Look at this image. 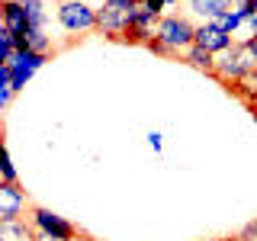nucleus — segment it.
I'll list each match as a JSON object with an SVG mask.
<instances>
[{
  "mask_svg": "<svg viewBox=\"0 0 257 241\" xmlns=\"http://www.w3.org/2000/svg\"><path fill=\"white\" fill-rule=\"evenodd\" d=\"M193 36H196V23L190 16H180V13H164L158 23V32L151 39L148 52L155 55H164V58H183V55L193 48Z\"/></svg>",
  "mask_w": 257,
  "mask_h": 241,
  "instance_id": "obj_1",
  "label": "nucleus"
},
{
  "mask_svg": "<svg viewBox=\"0 0 257 241\" xmlns=\"http://www.w3.org/2000/svg\"><path fill=\"white\" fill-rule=\"evenodd\" d=\"M212 77L225 84L231 90V87L238 84H247V80L257 77V52L251 45H231L225 48L222 55H215V71Z\"/></svg>",
  "mask_w": 257,
  "mask_h": 241,
  "instance_id": "obj_2",
  "label": "nucleus"
},
{
  "mask_svg": "<svg viewBox=\"0 0 257 241\" xmlns=\"http://www.w3.org/2000/svg\"><path fill=\"white\" fill-rule=\"evenodd\" d=\"M55 20L71 36H87V32H96V7L84 4V0H58Z\"/></svg>",
  "mask_w": 257,
  "mask_h": 241,
  "instance_id": "obj_3",
  "label": "nucleus"
},
{
  "mask_svg": "<svg viewBox=\"0 0 257 241\" xmlns=\"http://www.w3.org/2000/svg\"><path fill=\"white\" fill-rule=\"evenodd\" d=\"M26 219L32 222V228L39 231V235H52V238H74L77 235V225L74 222H68L64 215H58V212H52V209H45V206H39V203H32L29 206V215Z\"/></svg>",
  "mask_w": 257,
  "mask_h": 241,
  "instance_id": "obj_4",
  "label": "nucleus"
},
{
  "mask_svg": "<svg viewBox=\"0 0 257 241\" xmlns=\"http://www.w3.org/2000/svg\"><path fill=\"white\" fill-rule=\"evenodd\" d=\"M96 32L112 39V42H125V36H128V7L100 4L96 7Z\"/></svg>",
  "mask_w": 257,
  "mask_h": 241,
  "instance_id": "obj_5",
  "label": "nucleus"
},
{
  "mask_svg": "<svg viewBox=\"0 0 257 241\" xmlns=\"http://www.w3.org/2000/svg\"><path fill=\"white\" fill-rule=\"evenodd\" d=\"M48 61V55H36V52H16L10 61H7V71H10V84L13 90L20 93L23 87L32 80V74H36L39 68Z\"/></svg>",
  "mask_w": 257,
  "mask_h": 241,
  "instance_id": "obj_6",
  "label": "nucleus"
},
{
  "mask_svg": "<svg viewBox=\"0 0 257 241\" xmlns=\"http://www.w3.org/2000/svg\"><path fill=\"white\" fill-rule=\"evenodd\" d=\"M29 196L20 183H7L0 180V219H23L29 209Z\"/></svg>",
  "mask_w": 257,
  "mask_h": 241,
  "instance_id": "obj_7",
  "label": "nucleus"
},
{
  "mask_svg": "<svg viewBox=\"0 0 257 241\" xmlns=\"http://www.w3.org/2000/svg\"><path fill=\"white\" fill-rule=\"evenodd\" d=\"M193 45L203 48V52H209V55H222L225 48H231L235 42H231L228 32H222L219 26H212V23H196V36H193Z\"/></svg>",
  "mask_w": 257,
  "mask_h": 241,
  "instance_id": "obj_8",
  "label": "nucleus"
},
{
  "mask_svg": "<svg viewBox=\"0 0 257 241\" xmlns=\"http://www.w3.org/2000/svg\"><path fill=\"white\" fill-rule=\"evenodd\" d=\"M4 29H10L16 39L20 36H26V29H29V16H26V7L20 4V0H7L4 4V23H0Z\"/></svg>",
  "mask_w": 257,
  "mask_h": 241,
  "instance_id": "obj_9",
  "label": "nucleus"
},
{
  "mask_svg": "<svg viewBox=\"0 0 257 241\" xmlns=\"http://www.w3.org/2000/svg\"><path fill=\"white\" fill-rule=\"evenodd\" d=\"M0 241H36V228L26 215L23 219H0Z\"/></svg>",
  "mask_w": 257,
  "mask_h": 241,
  "instance_id": "obj_10",
  "label": "nucleus"
},
{
  "mask_svg": "<svg viewBox=\"0 0 257 241\" xmlns=\"http://www.w3.org/2000/svg\"><path fill=\"white\" fill-rule=\"evenodd\" d=\"M187 4H190V13L193 16H199L203 23H209V20H215L219 13L235 10L238 0H187Z\"/></svg>",
  "mask_w": 257,
  "mask_h": 241,
  "instance_id": "obj_11",
  "label": "nucleus"
},
{
  "mask_svg": "<svg viewBox=\"0 0 257 241\" xmlns=\"http://www.w3.org/2000/svg\"><path fill=\"white\" fill-rule=\"evenodd\" d=\"M180 61L190 64V68H196V71H203L209 77H212V71H215V55H209V52H203V48H196V45H193Z\"/></svg>",
  "mask_w": 257,
  "mask_h": 241,
  "instance_id": "obj_12",
  "label": "nucleus"
},
{
  "mask_svg": "<svg viewBox=\"0 0 257 241\" xmlns=\"http://www.w3.org/2000/svg\"><path fill=\"white\" fill-rule=\"evenodd\" d=\"M26 7L29 16V29H48V13H45V0H20Z\"/></svg>",
  "mask_w": 257,
  "mask_h": 241,
  "instance_id": "obj_13",
  "label": "nucleus"
},
{
  "mask_svg": "<svg viewBox=\"0 0 257 241\" xmlns=\"http://www.w3.org/2000/svg\"><path fill=\"white\" fill-rule=\"evenodd\" d=\"M13 96H16V90L10 84V71H7V64H0V112L13 103Z\"/></svg>",
  "mask_w": 257,
  "mask_h": 241,
  "instance_id": "obj_14",
  "label": "nucleus"
},
{
  "mask_svg": "<svg viewBox=\"0 0 257 241\" xmlns=\"http://www.w3.org/2000/svg\"><path fill=\"white\" fill-rule=\"evenodd\" d=\"M241 20H244V16H241L238 10H228V13H219L215 20H209V23H212V26H219L222 32H228V36H231V32L241 26Z\"/></svg>",
  "mask_w": 257,
  "mask_h": 241,
  "instance_id": "obj_15",
  "label": "nucleus"
},
{
  "mask_svg": "<svg viewBox=\"0 0 257 241\" xmlns=\"http://www.w3.org/2000/svg\"><path fill=\"white\" fill-rule=\"evenodd\" d=\"M0 180L20 183V174H16V167H13V161H10V151H7V145H0Z\"/></svg>",
  "mask_w": 257,
  "mask_h": 241,
  "instance_id": "obj_16",
  "label": "nucleus"
},
{
  "mask_svg": "<svg viewBox=\"0 0 257 241\" xmlns=\"http://www.w3.org/2000/svg\"><path fill=\"white\" fill-rule=\"evenodd\" d=\"M16 55V36L10 29H4L0 26V64H7Z\"/></svg>",
  "mask_w": 257,
  "mask_h": 241,
  "instance_id": "obj_17",
  "label": "nucleus"
},
{
  "mask_svg": "<svg viewBox=\"0 0 257 241\" xmlns=\"http://www.w3.org/2000/svg\"><path fill=\"white\" fill-rule=\"evenodd\" d=\"M231 241H257V219L247 222V225H244V228H241V231H238V235L231 238Z\"/></svg>",
  "mask_w": 257,
  "mask_h": 241,
  "instance_id": "obj_18",
  "label": "nucleus"
},
{
  "mask_svg": "<svg viewBox=\"0 0 257 241\" xmlns=\"http://www.w3.org/2000/svg\"><path fill=\"white\" fill-rule=\"evenodd\" d=\"M235 10H238L241 16H251V13H257V0H238Z\"/></svg>",
  "mask_w": 257,
  "mask_h": 241,
  "instance_id": "obj_19",
  "label": "nucleus"
},
{
  "mask_svg": "<svg viewBox=\"0 0 257 241\" xmlns=\"http://www.w3.org/2000/svg\"><path fill=\"white\" fill-rule=\"evenodd\" d=\"M148 145H151V148H155V155H158V151L164 148V135H161L158 129H155V132H148Z\"/></svg>",
  "mask_w": 257,
  "mask_h": 241,
  "instance_id": "obj_20",
  "label": "nucleus"
},
{
  "mask_svg": "<svg viewBox=\"0 0 257 241\" xmlns=\"http://www.w3.org/2000/svg\"><path fill=\"white\" fill-rule=\"evenodd\" d=\"M244 100H247V103H251V112H254V119H257V90H254V93H247V96H244Z\"/></svg>",
  "mask_w": 257,
  "mask_h": 241,
  "instance_id": "obj_21",
  "label": "nucleus"
},
{
  "mask_svg": "<svg viewBox=\"0 0 257 241\" xmlns=\"http://www.w3.org/2000/svg\"><path fill=\"white\" fill-rule=\"evenodd\" d=\"M103 4H112V7H132L135 0H103Z\"/></svg>",
  "mask_w": 257,
  "mask_h": 241,
  "instance_id": "obj_22",
  "label": "nucleus"
},
{
  "mask_svg": "<svg viewBox=\"0 0 257 241\" xmlns=\"http://www.w3.org/2000/svg\"><path fill=\"white\" fill-rule=\"evenodd\" d=\"M36 241H64V238H52V235H39L36 231Z\"/></svg>",
  "mask_w": 257,
  "mask_h": 241,
  "instance_id": "obj_23",
  "label": "nucleus"
},
{
  "mask_svg": "<svg viewBox=\"0 0 257 241\" xmlns=\"http://www.w3.org/2000/svg\"><path fill=\"white\" fill-rule=\"evenodd\" d=\"M4 4H7V0H0V23H4Z\"/></svg>",
  "mask_w": 257,
  "mask_h": 241,
  "instance_id": "obj_24",
  "label": "nucleus"
},
{
  "mask_svg": "<svg viewBox=\"0 0 257 241\" xmlns=\"http://www.w3.org/2000/svg\"><path fill=\"white\" fill-rule=\"evenodd\" d=\"M84 4H90V7H93V4H96V7H100V4H103V0H84Z\"/></svg>",
  "mask_w": 257,
  "mask_h": 241,
  "instance_id": "obj_25",
  "label": "nucleus"
},
{
  "mask_svg": "<svg viewBox=\"0 0 257 241\" xmlns=\"http://www.w3.org/2000/svg\"><path fill=\"white\" fill-rule=\"evenodd\" d=\"M0 145H4V123H0Z\"/></svg>",
  "mask_w": 257,
  "mask_h": 241,
  "instance_id": "obj_26",
  "label": "nucleus"
},
{
  "mask_svg": "<svg viewBox=\"0 0 257 241\" xmlns=\"http://www.w3.org/2000/svg\"><path fill=\"white\" fill-rule=\"evenodd\" d=\"M247 45H251V48H254V52H257V39H254V42H247Z\"/></svg>",
  "mask_w": 257,
  "mask_h": 241,
  "instance_id": "obj_27",
  "label": "nucleus"
},
{
  "mask_svg": "<svg viewBox=\"0 0 257 241\" xmlns=\"http://www.w3.org/2000/svg\"><path fill=\"white\" fill-rule=\"evenodd\" d=\"M212 241H228V238H212Z\"/></svg>",
  "mask_w": 257,
  "mask_h": 241,
  "instance_id": "obj_28",
  "label": "nucleus"
}]
</instances>
